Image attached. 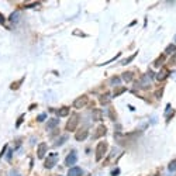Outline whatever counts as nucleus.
<instances>
[{
  "instance_id": "obj_1",
  "label": "nucleus",
  "mask_w": 176,
  "mask_h": 176,
  "mask_svg": "<svg viewBox=\"0 0 176 176\" xmlns=\"http://www.w3.org/2000/svg\"><path fill=\"white\" fill-rule=\"evenodd\" d=\"M107 152V142H104V141H102V142L97 144V147H96V161L100 162L104 158V155H106Z\"/></svg>"
},
{
  "instance_id": "obj_2",
  "label": "nucleus",
  "mask_w": 176,
  "mask_h": 176,
  "mask_svg": "<svg viewBox=\"0 0 176 176\" xmlns=\"http://www.w3.org/2000/svg\"><path fill=\"white\" fill-rule=\"evenodd\" d=\"M77 124H79V116L77 114H72L70 118H68V123H66V131L68 132L75 131Z\"/></svg>"
},
{
  "instance_id": "obj_3",
  "label": "nucleus",
  "mask_w": 176,
  "mask_h": 176,
  "mask_svg": "<svg viewBox=\"0 0 176 176\" xmlns=\"http://www.w3.org/2000/svg\"><path fill=\"white\" fill-rule=\"evenodd\" d=\"M58 162V154H49V155H47L45 156V162H44V166L47 169H51V168H54L55 166V163Z\"/></svg>"
},
{
  "instance_id": "obj_4",
  "label": "nucleus",
  "mask_w": 176,
  "mask_h": 176,
  "mask_svg": "<svg viewBox=\"0 0 176 176\" xmlns=\"http://www.w3.org/2000/svg\"><path fill=\"white\" fill-rule=\"evenodd\" d=\"M89 103V97L88 96H79L76 100H74V104H72V107H75L76 110H79V109H83V107L88 106Z\"/></svg>"
},
{
  "instance_id": "obj_5",
  "label": "nucleus",
  "mask_w": 176,
  "mask_h": 176,
  "mask_svg": "<svg viewBox=\"0 0 176 176\" xmlns=\"http://www.w3.org/2000/svg\"><path fill=\"white\" fill-rule=\"evenodd\" d=\"M76 162H77V155H76L75 151L74 152H70V154L65 158V165L66 166H74Z\"/></svg>"
},
{
  "instance_id": "obj_6",
  "label": "nucleus",
  "mask_w": 176,
  "mask_h": 176,
  "mask_svg": "<svg viewBox=\"0 0 176 176\" xmlns=\"http://www.w3.org/2000/svg\"><path fill=\"white\" fill-rule=\"evenodd\" d=\"M88 135H89L88 128H82L75 134V139H76V141H84V139L88 138Z\"/></svg>"
},
{
  "instance_id": "obj_7",
  "label": "nucleus",
  "mask_w": 176,
  "mask_h": 176,
  "mask_svg": "<svg viewBox=\"0 0 176 176\" xmlns=\"http://www.w3.org/2000/svg\"><path fill=\"white\" fill-rule=\"evenodd\" d=\"M48 149V145L45 142H41L40 145H38V149H37V156L40 158V159H42V158L45 156V152H47Z\"/></svg>"
},
{
  "instance_id": "obj_8",
  "label": "nucleus",
  "mask_w": 176,
  "mask_h": 176,
  "mask_svg": "<svg viewBox=\"0 0 176 176\" xmlns=\"http://www.w3.org/2000/svg\"><path fill=\"white\" fill-rule=\"evenodd\" d=\"M168 76H169V70H168V68H162V69L159 70V72H158L156 79H158V82H163Z\"/></svg>"
},
{
  "instance_id": "obj_9",
  "label": "nucleus",
  "mask_w": 176,
  "mask_h": 176,
  "mask_svg": "<svg viewBox=\"0 0 176 176\" xmlns=\"http://www.w3.org/2000/svg\"><path fill=\"white\" fill-rule=\"evenodd\" d=\"M107 132V128L106 125H99L97 128H96V132H95V138H100V137H104Z\"/></svg>"
},
{
  "instance_id": "obj_10",
  "label": "nucleus",
  "mask_w": 176,
  "mask_h": 176,
  "mask_svg": "<svg viewBox=\"0 0 176 176\" xmlns=\"http://www.w3.org/2000/svg\"><path fill=\"white\" fill-rule=\"evenodd\" d=\"M102 117H103V113H102L100 109H95V110L92 111V118L95 121H100V120H102Z\"/></svg>"
},
{
  "instance_id": "obj_11",
  "label": "nucleus",
  "mask_w": 176,
  "mask_h": 176,
  "mask_svg": "<svg viewBox=\"0 0 176 176\" xmlns=\"http://www.w3.org/2000/svg\"><path fill=\"white\" fill-rule=\"evenodd\" d=\"M82 175V169L77 168V166H74V168L69 169V172H68V176H81Z\"/></svg>"
},
{
  "instance_id": "obj_12",
  "label": "nucleus",
  "mask_w": 176,
  "mask_h": 176,
  "mask_svg": "<svg viewBox=\"0 0 176 176\" xmlns=\"http://www.w3.org/2000/svg\"><path fill=\"white\" fill-rule=\"evenodd\" d=\"M58 117H66V116H68V114H69V107L68 106H63V107H61V109H59L58 110Z\"/></svg>"
},
{
  "instance_id": "obj_13",
  "label": "nucleus",
  "mask_w": 176,
  "mask_h": 176,
  "mask_svg": "<svg viewBox=\"0 0 176 176\" xmlns=\"http://www.w3.org/2000/svg\"><path fill=\"white\" fill-rule=\"evenodd\" d=\"M110 100H111V95H109V93H104V95L100 96L99 102H100V104H107Z\"/></svg>"
},
{
  "instance_id": "obj_14",
  "label": "nucleus",
  "mask_w": 176,
  "mask_h": 176,
  "mask_svg": "<svg viewBox=\"0 0 176 176\" xmlns=\"http://www.w3.org/2000/svg\"><path fill=\"white\" fill-rule=\"evenodd\" d=\"M165 59H166V55H165V54H162V55H159L156 59H155L154 66H156V68H158V66H161L162 63L165 62Z\"/></svg>"
},
{
  "instance_id": "obj_15",
  "label": "nucleus",
  "mask_w": 176,
  "mask_h": 176,
  "mask_svg": "<svg viewBox=\"0 0 176 176\" xmlns=\"http://www.w3.org/2000/svg\"><path fill=\"white\" fill-rule=\"evenodd\" d=\"M66 139H68V135H62L61 138L58 139V141H55V144H54V147L56 148V147H61V145H63Z\"/></svg>"
},
{
  "instance_id": "obj_16",
  "label": "nucleus",
  "mask_w": 176,
  "mask_h": 176,
  "mask_svg": "<svg viewBox=\"0 0 176 176\" xmlns=\"http://www.w3.org/2000/svg\"><path fill=\"white\" fill-rule=\"evenodd\" d=\"M132 77H134V74L132 72H124V75H123V79H124V82H131Z\"/></svg>"
},
{
  "instance_id": "obj_17",
  "label": "nucleus",
  "mask_w": 176,
  "mask_h": 176,
  "mask_svg": "<svg viewBox=\"0 0 176 176\" xmlns=\"http://www.w3.org/2000/svg\"><path fill=\"white\" fill-rule=\"evenodd\" d=\"M58 123H59V120L58 118H52V120H49L47 123V127L48 128H52V127H56L58 125Z\"/></svg>"
},
{
  "instance_id": "obj_18",
  "label": "nucleus",
  "mask_w": 176,
  "mask_h": 176,
  "mask_svg": "<svg viewBox=\"0 0 176 176\" xmlns=\"http://www.w3.org/2000/svg\"><path fill=\"white\" fill-rule=\"evenodd\" d=\"M124 92H125V88H124V86H118V88L113 92V97H116V96H120L121 93H124Z\"/></svg>"
},
{
  "instance_id": "obj_19",
  "label": "nucleus",
  "mask_w": 176,
  "mask_h": 176,
  "mask_svg": "<svg viewBox=\"0 0 176 176\" xmlns=\"http://www.w3.org/2000/svg\"><path fill=\"white\" fill-rule=\"evenodd\" d=\"M168 171H169V172H176V159H173V161L169 162Z\"/></svg>"
},
{
  "instance_id": "obj_20",
  "label": "nucleus",
  "mask_w": 176,
  "mask_h": 176,
  "mask_svg": "<svg viewBox=\"0 0 176 176\" xmlns=\"http://www.w3.org/2000/svg\"><path fill=\"white\" fill-rule=\"evenodd\" d=\"M175 51H176V45H168V47H166V49H165L166 54H173Z\"/></svg>"
},
{
  "instance_id": "obj_21",
  "label": "nucleus",
  "mask_w": 176,
  "mask_h": 176,
  "mask_svg": "<svg viewBox=\"0 0 176 176\" xmlns=\"http://www.w3.org/2000/svg\"><path fill=\"white\" fill-rule=\"evenodd\" d=\"M135 56H137V52H135V54H132L131 56H128V58H127V59H124V61H123V62H121V63H123V65H127V63H130V62H131V61H132V59H134V58H135Z\"/></svg>"
},
{
  "instance_id": "obj_22",
  "label": "nucleus",
  "mask_w": 176,
  "mask_h": 176,
  "mask_svg": "<svg viewBox=\"0 0 176 176\" xmlns=\"http://www.w3.org/2000/svg\"><path fill=\"white\" fill-rule=\"evenodd\" d=\"M120 82H121V79H120V77H117V76H114L113 79H111V84H114V86H118Z\"/></svg>"
},
{
  "instance_id": "obj_23",
  "label": "nucleus",
  "mask_w": 176,
  "mask_h": 176,
  "mask_svg": "<svg viewBox=\"0 0 176 176\" xmlns=\"http://www.w3.org/2000/svg\"><path fill=\"white\" fill-rule=\"evenodd\" d=\"M10 20L11 21H17V20H19V11L13 13V16H10Z\"/></svg>"
},
{
  "instance_id": "obj_24",
  "label": "nucleus",
  "mask_w": 176,
  "mask_h": 176,
  "mask_svg": "<svg viewBox=\"0 0 176 176\" xmlns=\"http://www.w3.org/2000/svg\"><path fill=\"white\" fill-rule=\"evenodd\" d=\"M162 93H163V88H161V89H159V90H158V92L155 93V96H156L158 99H161V97H162Z\"/></svg>"
},
{
  "instance_id": "obj_25",
  "label": "nucleus",
  "mask_w": 176,
  "mask_h": 176,
  "mask_svg": "<svg viewBox=\"0 0 176 176\" xmlns=\"http://www.w3.org/2000/svg\"><path fill=\"white\" fill-rule=\"evenodd\" d=\"M45 118H47V114H45V113H42V114H40V116H38V118H37V120H38V121H44Z\"/></svg>"
},
{
  "instance_id": "obj_26",
  "label": "nucleus",
  "mask_w": 176,
  "mask_h": 176,
  "mask_svg": "<svg viewBox=\"0 0 176 176\" xmlns=\"http://www.w3.org/2000/svg\"><path fill=\"white\" fill-rule=\"evenodd\" d=\"M23 120H24V116H20V117H19V120H17V123H16V125L19 127V125L21 124V121H23Z\"/></svg>"
},
{
  "instance_id": "obj_27",
  "label": "nucleus",
  "mask_w": 176,
  "mask_h": 176,
  "mask_svg": "<svg viewBox=\"0 0 176 176\" xmlns=\"http://www.w3.org/2000/svg\"><path fill=\"white\" fill-rule=\"evenodd\" d=\"M6 149H7V145H4V147H3V151L0 152V158H2V156L4 155V151H6Z\"/></svg>"
},
{
  "instance_id": "obj_28",
  "label": "nucleus",
  "mask_w": 176,
  "mask_h": 176,
  "mask_svg": "<svg viewBox=\"0 0 176 176\" xmlns=\"http://www.w3.org/2000/svg\"><path fill=\"white\" fill-rule=\"evenodd\" d=\"M118 173H120V169H116L114 172H111V175H113V176H117Z\"/></svg>"
},
{
  "instance_id": "obj_29",
  "label": "nucleus",
  "mask_w": 176,
  "mask_h": 176,
  "mask_svg": "<svg viewBox=\"0 0 176 176\" xmlns=\"http://www.w3.org/2000/svg\"><path fill=\"white\" fill-rule=\"evenodd\" d=\"M110 116H111V117H113V118H111V120H116V113H114L113 110H110Z\"/></svg>"
},
{
  "instance_id": "obj_30",
  "label": "nucleus",
  "mask_w": 176,
  "mask_h": 176,
  "mask_svg": "<svg viewBox=\"0 0 176 176\" xmlns=\"http://www.w3.org/2000/svg\"><path fill=\"white\" fill-rule=\"evenodd\" d=\"M154 176H158V175H154Z\"/></svg>"
}]
</instances>
